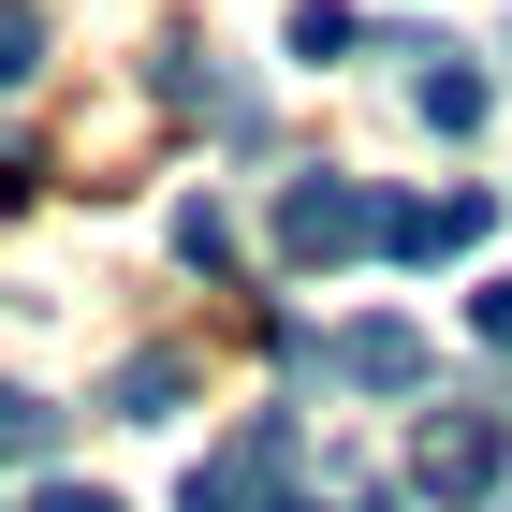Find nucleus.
<instances>
[{
    "label": "nucleus",
    "mask_w": 512,
    "mask_h": 512,
    "mask_svg": "<svg viewBox=\"0 0 512 512\" xmlns=\"http://www.w3.org/2000/svg\"><path fill=\"white\" fill-rule=\"evenodd\" d=\"M308 439H293V410H249V439H220L191 483H176V512H308Z\"/></svg>",
    "instance_id": "1"
},
{
    "label": "nucleus",
    "mask_w": 512,
    "mask_h": 512,
    "mask_svg": "<svg viewBox=\"0 0 512 512\" xmlns=\"http://www.w3.org/2000/svg\"><path fill=\"white\" fill-rule=\"evenodd\" d=\"M498 469H512V425H498V410H439V425L410 439V498H439V512L498 498Z\"/></svg>",
    "instance_id": "2"
},
{
    "label": "nucleus",
    "mask_w": 512,
    "mask_h": 512,
    "mask_svg": "<svg viewBox=\"0 0 512 512\" xmlns=\"http://www.w3.org/2000/svg\"><path fill=\"white\" fill-rule=\"evenodd\" d=\"M278 249H293V264L381 249V191H366V176H293V191H278Z\"/></svg>",
    "instance_id": "3"
},
{
    "label": "nucleus",
    "mask_w": 512,
    "mask_h": 512,
    "mask_svg": "<svg viewBox=\"0 0 512 512\" xmlns=\"http://www.w3.org/2000/svg\"><path fill=\"white\" fill-rule=\"evenodd\" d=\"M293 352H308L322 381H352V395H425L439 381L425 322H337V337H293Z\"/></svg>",
    "instance_id": "4"
},
{
    "label": "nucleus",
    "mask_w": 512,
    "mask_h": 512,
    "mask_svg": "<svg viewBox=\"0 0 512 512\" xmlns=\"http://www.w3.org/2000/svg\"><path fill=\"white\" fill-rule=\"evenodd\" d=\"M483 235H498L483 191H410V205H381V249H395V264H469Z\"/></svg>",
    "instance_id": "5"
},
{
    "label": "nucleus",
    "mask_w": 512,
    "mask_h": 512,
    "mask_svg": "<svg viewBox=\"0 0 512 512\" xmlns=\"http://www.w3.org/2000/svg\"><path fill=\"white\" fill-rule=\"evenodd\" d=\"M410 59H425V74H410V118H425L439 147H469V132L498 118V88H483L469 59H454V44H410Z\"/></svg>",
    "instance_id": "6"
},
{
    "label": "nucleus",
    "mask_w": 512,
    "mask_h": 512,
    "mask_svg": "<svg viewBox=\"0 0 512 512\" xmlns=\"http://www.w3.org/2000/svg\"><path fill=\"white\" fill-rule=\"evenodd\" d=\"M176 395H191V366H176V352H132L118 366V425H161Z\"/></svg>",
    "instance_id": "7"
},
{
    "label": "nucleus",
    "mask_w": 512,
    "mask_h": 512,
    "mask_svg": "<svg viewBox=\"0 0 512 512\" xmlns=\"http://www.w3.org/2000/svg\"><path fill=\"white\" fill-rule=\"evenodd\" d=\"M30 454H59V410L30 381H0V469H30Z\"/></svg>",
    "instance_id": "8"
},
{
    "label": "nucleus",
    "mask_w": 512,
    "mask_h": 512,
    "mask_svg": "<svg viewBox=\"0 0 512 512\" xmlns=\"http://www.w3.org/2000/svg\"><path fill=\"white\" fill-rule=\"evenodd\" d=\"M293 59H352V0H293Z\"/></svg>",
    "instance_id": "9"
},
{
    "label": "nucleus",
    "mask_w": 512,
    "mask_h": 512,
    "mask_svg": "<svg viewBox=\"0 0 512 512\" xmlns=\"http://www.w3.org/2000/svg\"><path fill=\"white\" fill-rule=\"evenodd\" d=\"M176 264L220 278V264H235V220H220V205H176Z\"/></svg>",
    "instance_id": "10"
},
{
    "label": "nucleus",
    "mask_w": 512,
    "mask_h": 512,
    "mask_svg": "<svg viewBox=\"0 0 512 512\" xmlns=\"http://www.w3.org/2000/svg\"><path fill=\"white\" fill-rule=\"evenodd\" d=\"M44 74V15H30V0H0V88H30Z\"/></svg>",
    "instance_id": "11"
},
{
    "label": "nucleus",
    "mask_w": 512,
    "mask_h": 512,
    "mask_svg": "<svg viewBox=\"0 0 512 512\" xmlns=\"http://www.w3.org/2000/svg\"><path fill=\"white\" fill-rule=\"evenodd\" d=\"M469 337H483V352H512V278H483V293H469Z\"/></svg>",
    "instance_id": "12"
},
{
    "label": "nucleus",
    "mask_w": 512,
    "mask_h": 512,
    "mask_svg": "<svg viewBox=\"0 0 512 512\" xmlns=\"http://www.w3.org/2000/svg\"><path fill=\"white\" fill-rule=\"evenodd\" d=\"M30 512H118V498H103V483H44Z\"/></svg>",
    "instance_id": "13"
},
{
    "label": "nucleus",
    "mask_w": 512,
    "mask_h": 512,
    "mask_svg": "<svg viewBox=\"0 0 512 512\" xmlns=\"http://www.w3.org/2000/svg\"><path fill=\"white\" fill-rule=\"evenodd\" d=\"M352 512H395V498H352Z\"/></svg>",
    "instance_id": "14"
}]
</instances>
